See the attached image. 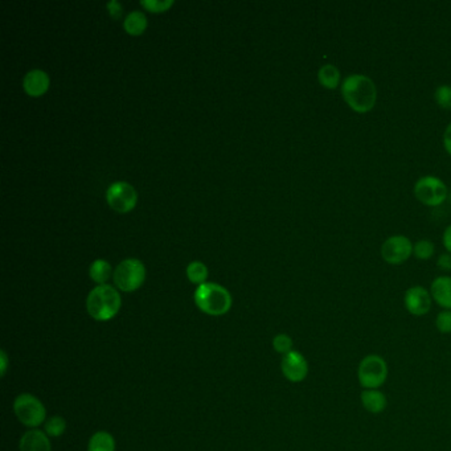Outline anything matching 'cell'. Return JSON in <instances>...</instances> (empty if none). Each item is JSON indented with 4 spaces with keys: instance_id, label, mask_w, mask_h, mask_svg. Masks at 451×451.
<instances>
[{
    "instance_id": "cell-17",
    "label": "cell",
    "mask_w": 451,
    "mask_h": 451,
    "mask_svg": "<svg viewBox=\"0 0 451 451\" xmlns=\"http://www.w3.org/2000/svg\"><path fill=\"white\" fill-rule=\"evenodd\" d=\"M123 28L128 35H133V36L142 35L147 28V18L145 14L139 11L130 12L123 21Z\"/></svg>"
},
{
    "instance_id": "cell-12",
    "label": "cell",
    "mask_w": 451,
    "mask_h": 451,
    "mask_svg": "<svg viewBox=\"0 0 451 451\" xmlns=\"http://www.w3.org/2000/svg\"><path fill=\"white\" fill-rule=\"evenodd\" d=\"M49 83H51L49 76L41 69L29 71L24 76V80H23L24 91H27L28 94L32 97L43 96L48 91Z\"/></svg>"
},
{
    "instance_id": "cell-22",
    "label": "cell",
    "mask_w": 451,
    "mask_h": 451,
    "mask_svg": "<svg viewBox=\"0 0 451 451\" xmlns=\"http://www.w3.org/2000/svg\"><path fill=\"white\" fill-rule=\"evenodd\" d=\"M65 430H66V422L60 415H54L52 418H49L44 426V432H46V435L54 437V438L63 435Z\"/></svg>"
},
{
    "instance_id": "cell-4",
    "label": "cell",
    "mask_w": 451,
    "mask_h": 451,
    "mask_svg": "<svg viewBox=\"0 0 451 451\" xmlns=\"http://www.w3.org/2000/svg\"><path fill=\"white\" fill-rule=\"evenodd\" d=\"M389 368L385 359L370 353L361 359L358 367V380L364 389H380L388 380Z\"/></svg>"
},
{
    "instance_id": "cell-30",
    "label": "cell",
    "mask_w": 451,
    "mask_h": 451,
    "mask_svg": "<svg viewBox=\"0 0 451 451\" xmlns=\"http://www.w3.org/2000/svg\"><path fill=\"white\" fill-rule=\"evenodd\" d=\"M442 243L446 252L451 254V224L449 226H446V229L443 232Z\"/></svg>"
},
{
    "instance_id": "cell-14",
    "label": "cell",
    "mask_w": 451,
    "mask_h": 451,
    "mask_svg": "<svg viewBox=\"0 0 451 451\" xmlns=\"http://www.w3.org/2000/svg\"><path fill=\"white\" fill-rule=\"evenodd\" d=\"M430 294L438 306L443 310H451V277H437L430 285Z\"/></svg>"
},
{
    "instance_id": "cell-26",
    "label": "cell",
    "mask_w": 451,
    "mask_h": 451,
    "mask_svg": "<svg viewBox=\"0 0 451 451\" xmlns=\"http://www.w3.org/2000/svg\"><path fill=\"white\" fill-rule=\"evenodd\" d=\"M141 4L151 12H163L171 7L173 0H142Z\"/></svg>"
},
{
    "instance_id": "cell-3",
    "label": "cell",
    "mask_w": 451,
    "mask_h": 451,
    "mask_svg": "<svg viewBox=\"0 0 451 451\" xmlns=\"http://www.w3.org/2000/svg\"><path fill=\"white\" fill-rule=\"evenodd\" d=\"M195 303L207 315H224L232 307V297L226 288L209 282L196 289Z\"/></svg>"
},
{
    "instance_id": "cell-6",
    "label": "cell",
    "mask_w": 451,
    "mask_h": 451,
    "mask_svg": "<svg viewBox=\"0 0 451 451\" xmlns=\"http://www.w3.org/2000/svg\"><path fill=\"white\" fill-rule=\"evenodd\" d=\"M145 280V265L136 258H127L121 262L114 271V282L118 289L125 293H131L139 289Z\"/></svg>"
},
{
    "instance_id": "cell-18",
    "label": "cell",
    "mask_w": 451,
    "mask_h": 451,
    "mask_svg": "<svg viewBox=\"0 0 451 451\" xmlns=\"http://www.w3.org/2000/svg\"><path fill=\"white\" fill-rule=\"evenodd\" d=\"M88 451H116V441L106 432H98L91 435Z\"/></svg>"
},
{
    "instance_id": "cell-5",
    "label": "cell",
    "mask_w": 451,
    "mask_h": 451,
    "mask_svg": "<svg viewBox=\"0 0 451 451\" xmlns=\"http://www.w3.org/2000/svg\"><path fill=\"white\" fill-rule=\"evenodd\" d=\"M413 192L415 199L425 207H440L449 198V190L445 181L433 175H426L415 181Z\"/></svg>"
},
{
    "instance_id": "cell-11",
    "label": "cell",
    "mask_w": 451,
    "mask_h": 451,
    "mask_svg": "<svg viewBox=\"0 0 451 451\" xmlns=\"http://www.w3.org/2000/svg\"><path fill=\"white\" fill-rule=\"evenodd\" d=\"M280 370L290 382H302L308 375V363L300 352L293 350L283 355L280 361Z\"/></svg>"
},
{
    "instance_id": "cell-27",
    "label": "cell",
    "mask_w": 451,
    "mask_h": 451,
    "mask_svg": "<svg viewBox=\"0 0 451 451\" xmlns=\"http://www.w3.org/2000/svg\"><path fill=\"white\" fill-rule=\"evenodd\" d=\"M437 266L443 271L451 270V254L450 253H443L438 260H437Z\"/></svg>"
},
{
    "instance_id": "cell-13",
    "label": "cell",
    "mask_w": 451,
    "mask_h": 451,
    "mask_svg": "<svg viewBox=\"0 0 451 451\" xmlns=\"http://www.w3.org/2000/svg\"><path fill=\"white\" fill-rule=\"evenodd\" d=\"M19 449L20 451H52V445L46 432L31 429L21 437Z\"/></svg>"
},
{
    "instance_id": "cell-20",
    "label": "cell",
    "mask_w": 451,
    "mask_h": 451,
    "mask_svg": "<svg viewBox=\"0 0 451 451\" xmlns=\"http://www.w3.org/2000/svg\"><path fill=\"white\" fill-rule=\"evenodd\" d=\"M187 277H188V280L192 283H196L199 286L203 285V283H206V280L208 278L207 266L203 262H191L188 268H187Z\"/></svg>"
},
{
    "instance_id": "cell-21",
    "label": "cell",
    "mask_w": 451,
    "mask_h": 451,
    "mask_svg": "<svg viewBox=\"0 0 451 451\" xmlns=\"http://www.w3.org/2000/svg\"><path fill=\"white\" fill-rule=\"evenodd\" d=\"M435 253V246L430 240H420L413 245V255L417 260H430Z\"/></svg>"
},
{
    "instance_id": "cell-8",
    "label": "cell",
    "mask_w": 451,
    "mask_h": 451,
    "mask_svg": "<svg viewBox=\"0 0 451 451\" xmlns=\"http://www.w3.org/2000/svg\"><path fill=\"white\" fill-rule=\"evenodd\" d=\"M413 245L415 244L406 235H390L381 245L380 253L384 261L389 265L397 266L402 265L413 255Z\"/></svg>"
},
{
    "instance_id": "cell-7",
    "label": "cell",
    "mask_w": 451,
    "mask_h": 451,
    "mask_svg": "<svg viewBox=\"0 0 451 451\" xmlns=\"http://www.w3.org/2000/svg\"><path fill=\"white\" fill-rule=\"evenodd\" d=\"M14 412L19 421L28 427H37L46 421V410L44 404L34 395L23 393L15 398Z\"/></svg>"
},
{
    "instance_id": "cell-2",
    "label": "cell",
    "mask_w": 451,
    "mask_h": 451,
    "mask_svg": "<svg viewBox=\"0 0 451 451\" xmlns=\"http://www.w3.org/2000/svg\"><path fill=\"white\" fill-rule=\"evenodd\" d=\"M122 300L117 290L108 285H100L89 293L86 299V310L93 319L106 322L117 315Z\"/></svg>"
},
{
    "instance_id": "cell-23",
    "label": "cell",
    "mask_w": 451,
    "mask_h": 451,
    "mask_svg": "<svg viewBox=\"0 0 451 451\" xmlns=\"http://www.w3.org/2000/svg\"><path fill=\"white\" fill-rule=\"evenodd\" d=\"M435 103L441 108L451 111V86L450 85H440L434 91Z\"/></svg>"
},
{
    "instance_id": "cell-32",
    "label": "cell",
    "mask_w": 451,
    "mask_h": 451,
    "mask_svg": "<svg viewBox=\"0 0 451 451\" xmlns=\"http://www.w3.org/2000/svg\"><path fill=\"white\" fill-rule=\"evenodd\" d=\"M450 201H451V193H450Z\"/></svg>"
},
{
    "instance_id": "cell-25",
    "label": "cell",
    "mask_w": 451,
    "mask_h": 451,
    "mask_svg": "<svg viewBox=\"0 0 451 451\" xmlns=\"http://www.w3.org/2000/svg\"><path fill=\"white\" fill-rule=\"evenodd\" d=\"M435 328L443 335L451 334V310H443L435 318Z\"/></svg>"
},
{
    "instance_id": "cell-28",
    "label": "cell",
    "mask_w": 451,
    "mask_h": 451,
    "mask_svg": "<svg viewBox=\"0 0 451 451\" xmlns=\"http://www.w3.org/2000/svg\"><path fill=\"white\" fill-rule=\"evenodd\" d=\"M106 7H108V12H110L111 18L119 19L122 16V6H121V3L117 1V0H111V1H108Z\"/></svg>"
},
{
    "instance_id": "cell-29",
    "label": "cell",
    "mask_w": 451,
    "mask_h": 451,
    "mask_svg": "<svg viewBox=\"0 0 451 451\" xmlns=\"http://www.w3.org/2000/svg\"><path fill=\"white\" fill-rule=\"evenodd\" d=\"M443 147H445L446 153L451 156V123L446 127V130L443 133Z\"/></svg>"
},
{
    "instance_id": "cell-15",
    "label": "cell",
    "mask_w": 451,
    "mask_h": 451,
    "mask_svg": "<svg viewBox=\"0 0 451 451\" xmlns=\"http://www.w3.org/2000/svg\"><path fill=\"white\" fill-rule=\"evenodd\" d=\"M360 401L363 407L370 415L382 413L388 405L385 393L380 389H364L361 392Z\"/></svg>"
},
{
    "instance_id": "cell-1",
    "label": "cell",
    "mask_w": 451,
    "mask_h": 451,
    "mask_svg": "<svg viewBox=\"0 0 451 451\" xmlns=\"http://www.w3.org/2000/svg\"><path fill=\"white\" fill-rule=\"evenodd\" d=\"M343 101L352 111L358 114H367L372 111L377 102V86L375 81L365 74H350L340 85Z\"/></svg>"
},
{
    "instance_id": "cell-16",
    "label": "cell",
    "mask_w": 451,
    "mask_h": 451,
    "mask_svg": "<svg viewBox=\"0 0 451 451\" xmlns=\"http://www.w3.org/2000/svg\"><path fill=\"white\" fill-rule=\"evenodd\" d=\"M318 81L327 91H335L340 88L343 82L342 73L333 64H325V65H322L318 71Z\"/></svg>"
},
{
    "instance_id": "cell-24",
    "label": "cell",
    "mask_w": 451,
    "mask_h": 451,
    "mask_svg": "<svg viewBox=\"0 0 451 451\" xmlns=\"http://www.w3.org/2000/svg\"><path fill=\"white\" fill-rule=\"evenodd\" d=\"M273 348L280 355H286L293 351V339L289 335L278 334L273 339Z\"/></svg>"
},
{
    "instance_id": "cell-9",
    "label": "cell",
    "mask_w": 451,
    "mask_h": 451,
    "mask_svg": "<svg viewBox=\"0 0 451 451\" xmlns=\"http://www.w3.org/2000/svg\"><path fill=\"white\" fill-rule=\"evenodd\" d=\"M108 206L119 213L130 212L136 206L138 193L136 188L126 181H118L111 184L106 192Z\"/></svg>"
},
{
    "instance_id": "cell-31",
    "label": "cell",
    "mask_w": 451,
    "mask_h": 451,
    "mask_svg": "<svg viewBox=\"0 0 451 451\" xmlns=\"http://www.w3.org/2000/svg\"><path fill=\"white\" fill-rule=\"evenodd\" d=\"M0 370H1V377H4L6 376V372H7V368H9V356H7V353L4 351L0 352Z\"/></svg>"
},
{
    "instance_id": "cell-19",
    "label": "cell",
    "mask_w": 451,
    "mask_h": 451,
    "mask_svg": "<svg viewBox=\"0 0 451 451\" xmlns=\"http://www.w3.org/2000/svg\"><path fill=\"white\" fill-rule=\"evenodd\" d=\"M89 274H91V280H94L96 283H100V285H105V282L110 278L111 275V266L108 261L105 260H96L91 265V269H89Z\"/></svg>"
},
{
    "instance_id": "cell-10",
    "label": "cell",
    "mask_w": 451,
    "mask_h": 451,
    "mask_svg": "<svg viewBox=\"0 0 451 451\" xmlns=\"http://www.w3.org/2000/svg\"><path fill=\"white\" fill-rule=\"evenodd\" d=\"M433 298L430 291L424 286H412L406 290L404 306L406 311L413 316H424L432 310Z\"/></svg>"
}]
</instances>
